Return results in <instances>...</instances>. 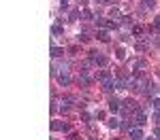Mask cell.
Instances as JSON below:
<instances>
[{"label": "cell", "mask_w": 160, "mask_h": 140, "mask_svg": "<svg viewBox=\"0 0 160 140\" xmlns=\"http://www.w3.org/2000/svg\"><path fill=\"white\" fill-rule=\"evenodd\" d=\"M128 136L132 140H141L143 138V132H141V127L137 125V127H130V132H128Z\"/></svg>", "instance_id": "cell-1"}, {"label": "cell", "mask_w": 160, "mask_h": 140, "mask_svg": "<svg viewBox=\"0 0 160 140\" xmlns=\"http://www.w3.org/2000/svg\"><path fill=\"white\" fill-rule=\"evenodd\" d=\"M98 25L107 28V30H115V28H118V24H115V21H107V19H100V17H98Z\"/></svg>", "instance_id": "cell-2"}, {"label": "cell", "mask_w": 160, "mask_h": 140, "mask_svg": "<svg viewBox=\"0 0 160 140\" xmlns=\"http://www.w3.org/2000/svg\"><path fill=\"white\" fill-rule=\"evenodd\" d=\"M58 81H60V85H68L71 83V75L68 72H60L58 75Z\"/></svg>", "instance_id": "cell-3"}, {"label": "cell", "mask_w": 160, "mask_h": 140, "mask_svg": "<svg viewBox=\"0 0 160 140\" xmlns=\"http://www.w3.org/2000/svg\"><path fill=\"white\" fill-rule=\"evenodd\" d=\"M120 104H122L120 100H111V102H109V108L115 113V111H120Z\"/></svg>", "instance_id": "cell-4"}, {"label": "cell", "mask_w": 160, "mask_h": 140, "mask_svg": "<svg viewBox=\"0 0 160 140\" xmlns=\"http://www.w3.org/2000/svg\"><path fill=\"white\" fill-rule=\"evenodd\" d=\"M51 55H53V57H62V55H64V49H60V47H53V49H51Z\"/></svg>", "instance_id": "cell-5"}, {"label": "cell", "mask_w": 160, "mask_h": 140, "mask_svg": "<svg viewBox=\"0 0 160 140\" xmlns=\"http://www.w3.org/2000/svg\"><path fill=\"white\" fill-rule=\"evenodd\" d=\"M156 91H158V85H148V87H145V93H148V96H154Z\"/></svg>", "instance_id": "cell-6"}, {"label": "cell", "mask_w": 160, "mask_h": 140, "mask_svg": "<svg viewBox=\"0 0 160 140\" xmlns=\"http://www.w3.org/2000/svg\"><path fill=\"white\" fill-rule=\"evenodd\" d=\"M98 38L102 40V43H109V34H107L105 30H100V32H98Z\"/></svg>", "instance_id": "cell-7"}, {"label": "cell", "mask_w": 160, "mask_h": 140, "mask_svg": "<svg viewBox=\"0 0 160 140\" xmlns=\"http://www.w3.org/2000/svg\"><path fill=\"white\" fill-rule=\"evenodd\" d=\"M100 81H102V83H105V81H109V79H111V76H109V72H107V70H100Z\"/></svg>", "instance_id": "cell-8"}, {"label": "cell", "mask_w": 160, "mask_h": 140, "mask_svg": "<svg viewBox=\"0 0 160 140\" xmlns=\"http://www.w3.org/2000/svg\"><path fill=\"white\" fill-rule=\"evenodd\" d=\"M154 4H156L154 0H143V7H145V9H154Z\"/></svg>", "instance_id": "cell-9"}, {"label": "cell", "mask_w": 160, "mask_h": 140, "mask_svg": "<svg viewBox=\"0 0 160 140\" xmlns=\"http://www.w3.org/2000/svg\"><path fill=\"white\" fill-rule=\"evenodd\" d=\"M53 34H56V36H58V34H62V25H60V24L53 25Z\"/></svg>", "instance_id": "cell-10"}, {"label": "cell", "mask_w": 160, "mask_h": 140, "mask_svg": "<svg viewBox=\"0 0 160 140\" xmlns=\"http://www.w3.org/2000/svg\"><path fill=\"white\" fill-rule=\"evenodd\" d=\"M109 127H120V121L118 119H109Z\"/></svg>", "instance_id": "cell-11"}, {"label": "cell", "mask_w": 160, "mask_h": 140, "mask_svg": "<svg viewBox=\"0 0 160 140\" xmlns=\"http://www.w3.org/2000/svg\"><path fill=\"white\" fill-rule=\"evenodd\" d=\"M111 17H113V19H120V11H118V9H113V11H111Z\"/></svg>", "instance_id": "cell-12"}, {"label": "cell", "mask_w": 160, "mask_h": 140, "mask_svg": "<svg viewBox=\"0 0 160 140\" xmlns=\"http://www.w3.org/2000/svg\"><path fill=\"white\" fill-rule=\"evenodd\" d=\"M154 108H156V111H160V98H156V100H154Z\"/></svg>", "instance_id": "cell-13"}, {"label": "cell", "mask_w": 160, "mask_h": 140, "mask_svg": "<svg viewBox=\"0 0 160 140\" xmlns=\"http://www.w3.org/2000/svg\"><path fill=\"white\" fill-rule=\"evenodd\" d=\"M154 25H156V30H160V17H156V21H154Z\"/></svg>", "instance_id": "cell-14"}, {"label": "cell", "mask_w": 160, "mask_h": 140, "mask_svg": "<svg viewBox=\"0 0 160 140\" xmlns=\"http://www.w3.org/2000/svg\"><path fill=\"white\" fill-rule=\"evenodd\" d=\"M96 2H100V4H109L111 0H96Z\"/></svg>", "instance_id": "cell-15"}, {"label": "cell", "mask_w": 160, "mask_h": 140, "mask_svg": "<svg viewBox=\"0 0 160 140\" xmlns=\"http://www.w3.org/2000/svg\"><path fill=\"white\" fill-rule=\"evenodd\" d=\"M154 134H156V136L160 138V127H156V132H154Z\"/></svg>", "instance_id": "cell-16"}, {"label": "cell", "mask_w": 160, "mask_h": 140, "mask_svg": "<svg viewBox=\"0 0 160 140\" xmlns=\"http://www.w3.org/2000/svg\"><path fill=\"white\" fill-rule=\"evenodd\" d=\"M156 121H158V123H160V111H158V113H156Z\"/></svg>", "instance_id": "cell-17"}, {"label": "cell", "mask_w": 160, "mask_h": 140, "mask_svg": "<svg viewBox=\"0 0 160 140\" xmlns=\"http://www.w3.org/2000/svg\"><path fill=\"white\" fill-rule=\"evenodd\" d=\"M66 2H68V0H62V4H66Z\"/></svg>", "instance_id": "cell-18"}]
</instances>
